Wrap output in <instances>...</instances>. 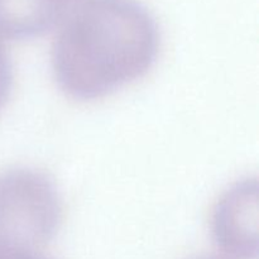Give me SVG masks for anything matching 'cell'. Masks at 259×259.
Wrapping results in <instances>:
<instances>
[{
    "label": "cell",
    "mask_w": 259,
    "mask_h": 259,
    "mask_svg": "<svg viewBox=\"0 0 259 259\" xmlns=\"http://www.w3.org/2000/svg\"><path fill=\"white\" fill-rule=\"evenodd\" d=\"M158 50V25L139 0H75L56 25L51 66L66 95L93 101L143 77Z\"/></svg>",
    "instance_id": "1"
},
{
    "label": "cell",
    "mask_w": 259,
    "mask_h": 259,
    "mask_svg": "<svg viewBox=\"0 0 259 259\" xmlns=\"http://www.w3.org/2000/svg\"><path fill=\"white\" fill-rule=\"evenodd\" d=\"M63 219L65 201L47 174L27 167L0 174V242L39 252Z\"/></svg>",
    "instance_id": "2"
},
{
    "label": "cell",
    "mask_w": 259,
    "mask_h": 259,
    "mask_svg": "<svg viewBox=\"0 0 259 259\" xmlns=\"http://www.w3.org/2000/svg\"><path fill=\"white\" fill-rule=\"evenodd\" d=\"M258 182H238L220 195L210 212V232L225 259L258 254Z\"/></svg>",
    "instance_id": "3"
},
{
    "label": "cell",
    "mask_w": 259,
    "mask_h": 259,
    "mask_svg": "<svg viewBox=\"0 0 259 259\" xmlns=\"http://www.w3.org/2000/svg\"><path fill=\"white\" fill-rule=\"evenodd\" d=\"M70 5L60 0H0V35L25 38L56 27Z\"/></svg>",
    "instance_id": "4"
},
{
    "label": "cell",
    "mask_w": 259,
    "mask_h": 259,
    "mask_svg": "<svg viewBox=\"0 0 259 259\" xmlns=\"http://www.w3.org/2000/svg\"><path fill=\"white\" fill-rule=\"evenodd\" d=\"M13 88V66L7 48L0 40V110L9 99Z\"/></svg>",
    "instance_id": "5"
},
{
    "label": "cell",
    "mask_w": 259,
    "mask_h": 259,
    "mask_svg": "<svg viewBox=\"0 0 259 259\" xmlns=\"http://www.w3.org/2000/svg\"><path fill=\"white\" fill-rule=\"evenodd\" d=\"M0 259H48L38 250L27 249L18 245L0 242Z\"/></svg>",
    "instance_id": "6"
},
{
    "label": "cell",
    "mask_w": 259,
    "mask_h": 259,
    "mask_svg": "<svg viewBox=\"0 0 259 259\" xmlns=\"http://www.w3.org/2000/svg\"><path fill=\"white\" fill-rule=\"evenodd\" d=\"M197 259H225V258H214V257H205V258H197Z\"/></svg>",
    "instance_id": "7"
},
{
    "label": "cell",
    "mask_w": 259,
    "mask_h": 259,
    "mask_svg": "<svg viewBox=\"0 0 259 259\" xmlns=\"http://www.w3.org/2000/svg\"><path fill=\"white\" fill-rule=\"evenodd\" d=\"M65 2H67V3H72V2H75V0H65Z\"/></svg>",
    "instance_id": "8"
}]
</instances>
